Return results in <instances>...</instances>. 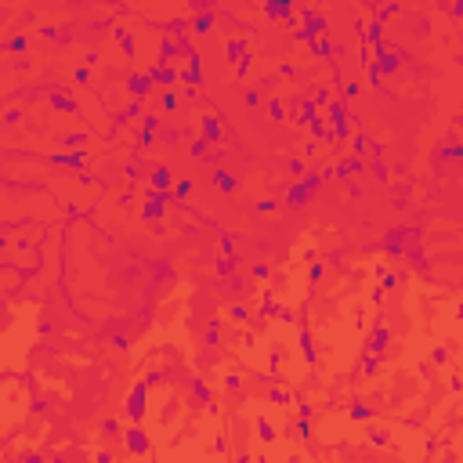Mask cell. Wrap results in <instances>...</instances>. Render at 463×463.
<instances>
[{
	"instance_id": "6da1fadb",
	"label": "cell",
	"mask_w": 463,
	"mask_h": 463,
	"mask_svg": "<svg viewBox=\"0 0 463 463\" xmlns=\"http://www.w3.org/2000/svg\"><path fill=\"white\" fill-rule=\"evenodd\" d=\"M127 449H131L134 456H141V453H148V438H145V431H141V427H134V431L127 434Z\"/></svg>"
},
{
	"instance_id": "7a4b0ae2",
	"label": "cell",
	"mask_w": 463,
	"mask_h": 463,
	"mask_svg": "<svg viewBox=\"0 0 463 463\" xmlns=\"http://www.w3.org/2000/svg\"><path fill=\"white\" fill-rule=\"evenodd\" d=\"M127 84H131V91H134L138 98L152 91V80H148V73H145V76H141V73H131V76H127Z\"/></svg>"
},
{
	"instance_id": "3957f363",
	"label": "cell",
	"mask_w": 463,
	"mask_h": 463,
	"mask_svg": "<svg viewBox=\"0 0 463 463\" xmlns=\"http://www.w3.org/2000/svg\"><path fill=\"white\" fill-rule=\"evenodd\" d=\"M145 384H138L134 387V395H131V416H134V420H141V413H145Z\"/></svg>"
},
{
	"instance_id": "277c9868",
	"label": "cell",
	"mask_w": 463,
	"mask_h": 463,
	"mask_svg": "<svg viewBox=\"0 0 463 463\" xmlns=\"http://www.w3.org/2000/svg\"><path fill=\"white\" fill-rule=\"evenodd\" d=\"M225 54L228 58H242V54H246V44H242V40H228L225 44Z\"/></svg>"
},
{
	"instance_id": "5b68a950",
	"label": "cell",
	"mask_w": 463,
	"mask_h": 463,
	"mask_svg": "<svg viewBox=\"0 0 463 463\" xmlns=\"http://www.w3.org/2000/svg\"><path fill=\"white\" fill-rule=\"evenodd\" d=\"M152 185L167 188V185H170V167H156V170H152Z\"/></svg>"
},
{
	"instance_id": "8992f818",
	"label": "cell",
	"mask_w": 463,
	"mask_h": 463,
	"mask_svg": "<svg viewBox=\"0 0 463 463\" xmlns=\"http://www.w3.org/2000/svg\"><path fill=\"white\" fill-rule=\"evenodd\" d=\"M384 344H387V329L380 326V329L373 333V340H369V351H384Z\"/></svg>"
},
{
	"instance_id": "52a82bcc",
	"label": "cell",
	"mask_w": 463,
	"mask_h": 463,
	"mask_svg": "<svg viewBox=\"0 0 463 463\" xmlns=\"http://www.w3.org/2000/svg\"><path fill=\"white\" fill-rule=\"evenodd\" d=\"M210 26H214V15H210V11H206V15H199V18H192V29H195V33H206Z\"/></svg>"
},
{
	"instance_id": "ba28073f",
	"label": "cell",
	"mask_w": 463,
	"mask_h": 463,
	"mask_svg": "<svg viewBox=\"0 0 463 463\" xmlns=\"http://www.w3.org/2000/svg\"><path fill=\"white\" fill-rule=\"evenodd\" d=\"M257 431H261V438H264V442H272V438H275V434H272V423H268V420H257Z\"/></svg>"
},
{
	"instance_id": "9c48e42d",
	"label": "cell",
	"mask_w": 463,
	"mask_h": 463,
	"mask_svg": "<svg viewBox=\"0 0 463 463\" xmlns=\"http://www.w3.org/2000/svg\"><path fill=\"white\" fill-rule=\"evenodd\" d=\"M311 51H315V54H329V44L326 40H311Z\"/></svg>"
},
{
	"instance_id": "30bf717a",
	"label": "cell",
	"mask_w": 463,
	"mask_h": 463,
	"mask_svg": "<svg viewBox=\"0 0 463 463\" xmlns=\"http://www.w3.org/2000/svg\"><path fill=\"white\" fill-rule=\"evenodd\" d=\"M246 69H250V54H242V58H239V65H235V73L242 76V73H246Z\"/></svg>"
},
{
	"instance_id": "8fae6325",
	"label": "cell",
	"mask_w": 463,
	"mask_h": 463,
	"mask_svg": "<svg viewBox=\"0 0 463 463\" xmlns=\"http://www.w3.org/2000/svg\"><path fill=\"white\" fill-rule=\"evenodd\" d=\"M366 148H369V141H366V134H358V138H355V152H366Z\"/></svg>"
},
{
	"instance_id": "7c38bea8",
	"label": "cell",
	"mask_w": 463,
	"mask_h": 463,
	"mask_svg": "<svg viewBox=\"0 0 463 463\" xmlns=\"http://www.w3.org/2000/svg\"><path fill=\"white\" fill-rule=\"evenodd\" d=\"M98 463H112V456H109V453H101V456H98Z\"/></svg>"
}]
</instances>
